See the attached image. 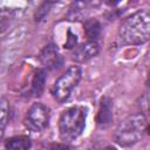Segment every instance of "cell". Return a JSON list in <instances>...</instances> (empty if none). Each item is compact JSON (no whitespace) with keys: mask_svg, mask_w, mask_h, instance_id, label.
Masks as SVG:
<instances>
[{"mask_svg":"<svg viewBox=\"0 0 150 150\" xmlns=\"http://www.w3.org/2000/svg\"><path fill=\"white\" fill-rule=\"evenodd\" d=\"M118 38L125 45H142L150 39V11L141 9L121 23Z\"/></svg>","mask_w":150,"mask_h":150,"instance_id":"1","label":"cell"},{"mask_svg":"<svg viewBox=\"0 0 150 150\" xmlns=\"http://www.w3.org/2000/svg\"><path fill=\"white\" fill-rule=\"evenodd\" d=\"M87 111L83 107H71L64 110L59 120L60 137L64 142L76 139L83 131L86 125Z\"/></svg>","mask_w":150,"mask_h":150,"instance_id":"2","label":"cell"},{"mask_svg":"<svg viewBox=\"0 0 150 150\" xmlns=\"http://www.w3.org/2000/svg\"><path fill=\"white\" fill-rule=\"evenodd\" d=\"M145 129L146 121L144 115L141 112L129 115L118 124L115 131V141L122 146L132 145L141 139Z\"/></svg>","mask_w":150,"mask_h":150,"instance_id":"3","label":"cell"},{"mask_svg":"<svg viewBox=\"0 0 150 150\" xmlns=\"http://www.w3.org/2000/svg\"><path fill=\"white\" fill-rule=\"evenodd\" d=\"M81 80V69L79 66H70L53 84L52 95L53 97L62 103L68 100L73 89L77 86Z\"/></svg>","mask_w":150,"mask_h":150,"instance_id":"4","label":"cell"},{"mask_svg":"<svg viewBox=\"0 0 150 150\" xmlns=\"http://www.w3.org/2000/svg\"><path fill=\"white\" fill-rule=\"evenodd\" d=\"M49 123V109L42 103H34L25 116V125L32 131H42Z\"/></svg>","mask_w":150,"mask_h":150,"instance_id":"5","label":"cell"},{"mask_svg":"<svg viewBox=\"0 0 150 150\" xmlns=\"http://www.w3.org/2000/svg\"><path fill=\"white\" fill-rule=\"evenodd\" d=\"M98 53V45L96 41H87L84 43H81L80 46L74 48V52L71 54V59L75 62H86L94 56H96Z\"/></svg>","mask_w":150,"mask_h":150,"instance_id":"6","label":"cell"},{"mask_svg":"<svg viewBox=\"0 0 150 150\" xmlns=\"http://www.w3.org/2000/svg\"><path fill=\"white\" fill-rule=\"evenodd\" d=\"M111 121H112L111 101L108 97H103L100 104L98 114H97V124L101 128H107L110 125Z\"/></svg>","mask_w":150,"mask_h":150,"instance_id":"7","label":"cell"},{"mask_svg":"<svg viewBox=\"0 0 150 150\" xmlns=\"http://www.w3.org/2000/svg\"><path fill=\"white\" fill-rule=\"evenodd\" d=\"M40 60L48 68H55L61 63V57L53 45H48L42 49L40 54Z\"/></svg>","mask_w":150,"mask_h":150,"instance_id":"8","label":"cell"},{"mask_svg":"<svg viewBox=\"0 0 150 150\" xmlns=\"http://www.w3.org/2000/svg\"><path fill=\"white\" fill-rule=\"evenodd\" d=\"M32 143L27 136H13L5 142V146L7 150H29Z\"/></svg>","mask_w":150,"mask_h":150,"instance_id":"9","label":"cell"},{"mask_svg":"<svg viewBox=\"0 0 150 150\" xmlns=\"http://www.w3.org/2000/svg\"><path fill=\"white\" fill-rule=\"evenodd\" d=\"M88 9H89V4L88 2H74L69 8L67 18L71 21H75V20L79 21V20L83 19L87 15Z\"/></svg>","mask_w":150,"mask_h":150,"instance_id":"10","label":"cell"},{"mask_svg":"<svg viewBox=\"0 0 150 150\" xmlns=\"http://www.w3.org/2000/svg\"><path fill=\"white\" fill-rule=\"evenodd\" d=\"M84 32L89 41H96L101 33V25L96 19H88L84 22Z\"/></svg>","mask_w":150,"mask_h":150,"instance_id":"11","label":"cell"},{"mask_svg":"<svg viewBox=\"0 0 150 150\" xmlns=\"http://www.w3.org/2000/svg\"><path fill=\"white\" fill-rule=\"evenodd\" d=\"M45 83H46V71H45V69H38L33 76V81H32V89H33L34 95L40 96L42 94Z\"/></svg>","mask_w":150,"mask_h":150,"instance_id":"12","label":"cell"},{"mask_svg":"<svg viewBox=\"0 0 150 150\" xmlns=\"http://www.w3.org/2000/svg\"><path fill=\"white\" fill-rule=\"evenodd\" d=\"M137 107L142 115H144V116L150 115V90L144 93L137 100Z\"/></svg>","mask_w":150,"mask_h":150,"instance_id":"13","label":"cell"},{"mask_svg":"<svg viewBox=\"0 0 150 150\" xmlns=\"http://www.w3.org/2000/svg\"><path fill=\"white\" fill-rule=\"evenodd\" d=\"M0 111H1V117H0V122H1V134H4L7 121H8V114H9V105L8 102L6 101V98H1V107H0Z\"/></svg>","mask_w":150,"mask_h":150,"instance_id":"14","label":"cell"},{"mask_svg":"<svg viewBox=\"0 0 150 150\" xmlns=\"http://www.w3.org/2000/svg\"><path fill=\"white\" fill-rule=\"evenodd\" d=\"M68 41L66 43V47L67 48H75V45H76V35H73L70 32H68Z\"/></svg>","mask_w":150,"mask_h":150,"instance_id":"15","label":"cell"},{"mask_svg":"<svg viewBox=\"0 0 150 150\" xmlns=\"http://www.w3.org/2000/svg\"><path fill=\"white\" fill-rule=\"evenodd\" d=\"M53 150H74V149L67 144H56L53 146Z\"/></svg>","mask_w":150,"mask_h":150,"instance_id":"16","label":"cell"},{"mask_svg":"<svg viewBox=\"0 0 150 150\" xmlns=\"http://www.w3.org/2000/svg\"><path fill=\"white\" fill-rule=\"evenodd\" d=\"M103 150H116L114 146H107L105 149H103Z\"/></svg>","mask_w":150,"mask_h":150,"instance_id":"17","label":"cell"},{"mask_svg":"<svg viewBox=\"0 0 150 150\" xmlns=\"http://www.w3.org/2000/svg\"><path fill=\"white\" fill-rule=\"evenodd\" d=\"M145 130H146V132H148V135L150 136V124H149V125L146 127V129H145Z\"/></svg>","mask_w":150,"mask_h":150,"instance_id":"18","label":"cell"}]
</instances>
